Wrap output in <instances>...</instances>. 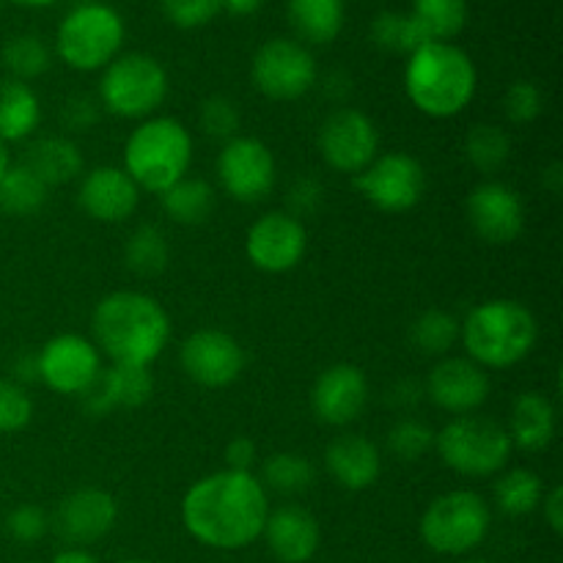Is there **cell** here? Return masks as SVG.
I'll use <instances>...</instances> for the list:
<instances>
[{"label":"cell","instance_id":"6da1fadb","mask_svg":"<svg viewBox=\"0 0 563 563\" xmlns=\"http://www.w3.org/2000/svg\"><path fill=\"white\" fill-rule=\"evenodd\" d=\"M269 495L256 473L218 471L198 478L181 498V522L198 544L212 550L251 548L264 531Z\"/></svg>","mask_w":563,"mask_h":563},{"label":"cell","instance_id":"7a4b0ae2","mask_svg":"<svg viewBox=\"0 0 563 563\" xmlns=\"http://www.w3.org/2000/svg\"><path fill=\"white\" fill-rule=\"evenodd\" d=\"M93 344L119 366L148 368L170 341V317L152 295L113 291L102 297L91 317Z\"/></svg>","mask_w":563,"mask_h":563},{"label":"cell","instance_id":"3957f363","mask_svg":"<svg viewBox=\"0 0 563 563\" xmlns=\"http://www.w3.org/2000/svg\"><path fill=\"white\" fill-rule=\"evenodd\" d=\"M478 71L471 55L451 42H427L407 55L405 91L429 119H454L476 97Z\"/></svg>","mask_w":563,"mask_h":563},{"label":"cell","instance_id":"277c9868","mask_svg":"<svg viewBox=\"0 0 563 563\" xmlns=\"http://www.w3.org/2000/svg\"><path fill=\"white\" fill-rule=\"evenodd\" d=\"M467 357L487 368H511L526 361L539 341V324L531 308L520 300L478 302L460 328Z\"/></svg>","mask_w":563,"mask_h":563},{"label":"cell","instance_id":"5b68a950","mask_svg":"<svg viewBox=\"0 0 563 563\" xmlns=\"http://www.w3.org/2000/svg\"><path fill=\"white\" fill-rule=\"evenodd\" d=\"M192 165V135L179 119L152 115L137 121L124 143V170L137 190L163 196Z\"/></svg>","mask_w":563,"mask_h":563},{"label":"cell","instance_id":"8992f818","mask_svg":"<svg viewBox=\"0 0 563 563\" xmlns=\"http://www.w3.org/2000/svg\"><path fill=\"white\" fill-rule=\"evenodd\" d=\"M126 27L119 11L102 0H82L55 33L58 58L75 71H102L124 47Z\"/></svg>","mask_w":563,"mask_h":563},{"label":"cell","instance_id":"52a82bcc","mask_svg":"<svg viewBox=\"0 0 563 563\" xmlns=\"http://www.w3.org/2000/svg\"><path fill=\"white\" fill-rule=\"evenodd\" d=\"M434 451L445 467L467 478H489L506 471L511 460L509 432L493 418L454 416L440 432H434Z\"/></svg>","mask_w":563,"mask_h":563},{"label":"cell","instance_id":"ba28073f","mask_svg":"<svg viewBox=\"0 0 563 563\" xmlns=\"http://www.w3.org/2000/svg\"><path fill=\"white\" fill-rule=\"evenodd\" d=\"M168 97V71L146 53H121L102 69L99 104L130 121L152 119Z\"/></svg>","mask_w":563,"mask_h":563},{"label":"cell","instance_id":"9c48e42d","mask_svg":"<svg viewBox=\"0 0 563 563\" xmlns=\"http://www.w3.org/2000/svg\"><path fill=\"white\" fill-rule=\"evenodd\" d=\"M493 511L473 489H451L438 495L421 515L423 544L438 555H467L487 539Z\"/></svg>","mask_w":563,"mask_h":563},{"label":"cell","instance_id":"30bf717a","mask_svg":"<svg viewBox=\"0 0 563 563\" xmlns=\"http://www.w3.org/2000/svg\"><path fill=\"white\" fill-rule=\"evenodd\" d=\"M317 58L297 38H269L251 60V80L273 102H295L317 86Z\"/></svg>","mask_w":563,"mask_h":563},{"label":"cell","instance_id":"8fae6325","mask_svg":"<svg viewBox=\"0 0 563 563\" xmlns=\"http://www.w3.org/2000/svg\"><path fill=\"white\" fill-rule=\"evenodd\" d=\"M355 187L374 209L385 214L410 212L427 192V170L405 152H385L355 176Z\"/></svg>","mask_w":563,"mask_h":563},{"label":"cell","instance_id":"7c38bea8","mask_svg":"<svg viewBox=\"0 0 563 563\" xmlns=\"http://www.w3.org/2000/svg\"><path fill=\"white\" fill-rule=\"evenodd\" d=\"M278 165L269 146L258 137L236 135L218 154V181L240 203H258L273 192Z\"/></svg>","mask_w":563,"mask_h":563},{"label":"cell","instance_id":"4fadbf2b","mask_svg":"<svg viewBox=\"0 0 563 563\" xmlns=\"http://www.w3.org/2000/svg\"><path fill=\"white\" fill-rule=\"evenodd\" d=\"M317 146L330 168L357 176L379 154L377 124L363 110L339 108L319 126Z\"/></svg>","mask_w":563,"mask_h":563},{"label":"cell","instance_id":"5bb4252c","mask_svg":"<svg viewBox=\"0 0 563 563\" xmlns=\"http://www.w3.org/2000/svg\"><path fill=\"white\" fill-rule=\"evenodd\" d=\"M38 379L60 396H82L102 374V352L77 333L49 339L36 355Z\"/></svg>","mask_w":563,"mask_h":563},{"label":"cell","instance_id":"9a60e30c","mask_svg":"<svg viewBox=\"0 0 563 563\" xmlns=\"http://www.w3.org/2000/svg\"><path fill=\"white\" fill-rule=\"evenodd\" d=\"M181 372L201 388H229L245 372V350L234 335L203 328L187 335L179 346Z\"/></svg>","mask_w":563,"mask_h":563},{"label":"cell","instance_id":"2e32d148","mask_svg":"<svg viewBox=\"0 0 563 563\" xmlns=\"http://www.w3.org/2000/svg\"><path fill=\"white\" fill-rule=\"evenodd\" d=\"M308 251V231L302 220L289 212H267L247 229V262L269 275L295 269Z\"/></svg>","mask_w":563,"mask_h":563},{"label":"cell","instance_id":"e0dca14e","mask_svg":"<svg viewBox=\"0 0 563 563\" xmlns=\"http://www.w3.org/2000/svg\"><path fill=\"white\" fill-rule=\"evenodd\" d=\"M467 220L487 245H511L526 231V203L515 187L487 179L467 196Z\"/></svg>","mask_w":563,"mask_h":563},{"label":"cell","instance_id":"ac0fdd59","mask_svg":"<svg viewBox=\"0 0 563 563\" xmlns=\"http://www.w3.org/2000/svg\"><path fill=\"white\" fill-rule=\"evenodd\" d=\"M423 394L451 416H471L489 399V377L471 357L445 355L429 372Z\"/></svg>","mask_w":563,"mask_h":563},{"label":"cell","instance_id":"d6986e66","mask_svg":"<svg viewBox=\"0 0 563 563\" xmlns=\"http://www.w3.org/2000/svg\"><path fill=\"white\" fill-rule=\"evenodd\" d=\"M368 405V379L355 363H333L311 388V410L328 427H350Z\"/></svg>","mask_w":563,"mask_h":563},{"label":"cell","instance_id":"ffe728a7","mask_svg":"<svg viewBox=\"0 0 563 563\" xmlns=\"http://www.w3.org/2000/svg\"><path fill=\"white\" fill-rule=\"evenodd\" d=\"M119 520V504L108 489L80 487L66 495L55 511V531L71 544V548H86L99 542L113 531Z\"/></svg>","mask_w":563,"mask_h":563},{"label":"cell","instance_id":"44dd1931","mask_svg":"<svg viewBox=\"0 0 563 563\" xmlns=\"http://www.w3.org/2000/svg\"><path fill=\"white\" fill-rule=\"evenodd\" d=\"M77 203L97 223H124L141 203V190L119 165H99L82 174L77 187Z\"/></svg>","mask_w":563,"mask_h":563},{"label":"cell","instance_id":"7402d4cb","mask_svg":"<svg viewBox=\"0 0 563 563\" xmlns=\"http://www.w3.org/2000/svg\"><path fill=\"white\" fill-rule=\"evenodd\" d=\"M154 394V377L143 366H119L102 368L97 383L80 396L82 410L91 418L110 416L113 410H135L143 407Z\"/></svg>","mask_w":563,"mask_h":563},{"label":"cell","instance_id":"603a6c76","mask_svg":"<svg viewBox=\"0 0 563 563\" xmlns=\"http://www.w3.org/2000/svg\"><path fill=\"white\" fill-rule=\"evenodd\" d=\"M262 537L280 563H308L322 544V528L302 506H278L269 509Z\"/></svg>","mask_w":563,"mask_h":563},{"label":"cell","instance_id":"cb8c5ba5","mask_svg":"<svg viewBox=\"0 0 563 563\" xmlns=\"http://www.w3.org/2000/svg\"><path fill=\"white\" fill-rule=\"evenodd\" d=\"M324 467L339 487L361 493L377 484L383 473V454L363 434H341L324 451Z\"/></svg>","mask_w":563,"mask_h":563},{"label":"cell","instance_id":"d4e9b609","mask_svg":"<svg viewBox=\"0 0 563 563\" xmlns=\"http://www.w3.org/2000/svg\"><path fill=\"white\" fill-rule=\"evenodd\" d=\"M509 438L515 449L544 451L555 438V407L539 390H526L511 405Z\"/></svg>","mask_w":563,"mask_h":563},{"label":"cell","instance_id":"484cf974","mask_svg":"<svg viewBox=\"0 0 563 563\" xmlns=\"http://www.w3.org/2000/svg\"><path fill=\"white\" fill-rule=\"evenodd\" d=\"M22 165L38 176L47 187L69 185L82 174V154L75 141L60 135H47L25 148Z\"/></svg>","mask_w":563,"mask_h":563},{"label":"cell","instance_id":"4316f807","mask_svg":"<svg viewBox=\"0 0 563 563\" xmlns=\"http://www.w3.org/2000/svg\"><path fill=\"white\" fill-rule=\"evenodd\" d=\"M42 102L27 82L0 80V143H20L36 132Z\"/></svg>","mask_w":563,"mask_h":563},{"label":"cell","instance_id":"83f0119b","mask_svg":"<svg viewBox=\"0 0 563 563\" xmlns=\"http://www.w3.org/2000/svg\"><path fill=\"white\" fill-rule=\"evenodd\" d=\"M289 25L300 44L335 42L344 27V0H289Z\"/></svg>","mask_w":563,"mask_h":563},{"label":"cell","instance_id":"f1b7e54d","mask_svg":"<svg viewBox=\"0 0 563 563\" xmlns=\"http://www.w3.org/2000/svg\"><path fill=\"white\" fill-rule=\"evenodd\" d=\"M214 203H218L214 187L190 174L159 196V207L176 225H203L212 218Z\"/></svg>","mask_w":563,"mask_h":563},{"label":"cell","instance_id":"f546056e","mask_svg":"<svg viewBox=\"0 0 563 563\" xmlns=\"http://www.w3.org/2000/svg\"><path fill=\"white\" fill-rule=\"evenodd\" d=\"M49 198V187L33 170L16 163L0 179V212L9 218H33L44 209Z\"/></svg>","mask_w":563,"mask_h":563},{"label":"cell","instance_id":"4dcf8cb0","mask_svg":"<svg viewBox=\"0 0 563 563\" xmlns=\"http://www.w3.org/2000/svg\"><path fill=\"white\" fill-rule=\"evenodd\" d=\"M493 495L504 515L526 517L542 506L544 482L539 478V473L528 471V467H515V471L500 473L493 487Z\"/></svg>","mask_w":563,"mask_h":563},{"label":"cell","instance_id":"1f68e13d","mask_svg":"<svg viewBox=\"0 0 563 563\" xmlns=\"http://www.w3.org/2000/svg\"><path fill=\"white\" fill-rule=\"evenodd\" d=\"M313 478H317V467L311 465L308 456L295 454V451H280V454L264 460L258 482H262L267 493L291 498V495H302L306 489H311Z\"/></svg>","mask_w":563,"mask_h":563},{"label":"cell","instance_id":"d6a6232c","mask_svg":"<svg viewBox=\"0 0 563 563\" xmlns=\"http://www.w3.org/2000/svg\"><path fill=\"white\" fill-rule=\"evenodd\" d=\"M410 16L427 42H451L465 31L467 0H412Z\"/></svg>","mask_w":563,"mask_h":563},{"label":"cell","instance_id":"836d02e7","mask_svg":"<svg viewBox=\"0 0 563 563\" xmlns=\"http://www.w3.org/2000/svg\"><path fill=\"white\" fill-rule=\"evenodd\" d=\"M168 236H165L163 229H157V225H137V229L126 236L124 264L137 275V278H154V275H159L168 267Z\"/></svg>","mask_w":563,"mask_h":563},{"label":"cell","instance_id":"e575fe53","mask_svg":"<svg viewBox=\"0 0 563 563\" xmlns=\"http://www.w3.org/2000/svg\"><path fill=\"white\" fill-rule=\"evenodd\" d=\"M462 322L443 308H429L410 324V344L427 357H445L460 341Z\"/></svg>","mask_w":563,"mask_h":563},{"label":"cell","instance_id":"d590c367","mask_svg":"<svg viewBox=\"0 0 563 563\" xmlns=\"http://www.w3.org/2000/svg\"><path fill=\"white\" fill-rule=\"evenodd\" d=\"M511 157L509 132L498 124H476L465 137V159L478 174H498Z\"/></svg>","mask_w":563,"mask_h":563},{"label":"cell","instance_id":"8d00e7d4","mask_svg":"<svg viewBox=\"0 0 563 563\" xmlns=\"http://www.w3.org/2000/svg\"><path fill=\"white\" fill-rule=\"evenodd\" d=\"M3 58L5 71H9L11 80L31 82L36 77H42L44 71L53 64V53L44 44V38L33 36V33H20V36H11L9 42L3 44Z\"/></svg>","mask_w":563,"mask_h":563},{"label":"cell","instance_id":"74e56055","mask_svg":"<svg viewBox=\"0 0 563 563\" xmlns=\"http://www.w3.org/2000/svg\"><path fill=\"white\" fill-rule=\"evenodd\" d=\"M372 42L383 53L410 55L421 44H427V36H423L421 27L416 25V20L410 14H401V11H379L372 22Z\"/></svg>","mask_w":563,"mask_h":563},{"label":"cell","instance_id":"f35d334b","mask_svg":"<svg viewBox=\"0 0 563 563\" xmlns=\"http://www.w3.org/2000/svg\"><path fill=\"white\" fill-rule=\"evenodd\" d=\"M385 443L399 462H418L434 449V429L418 418H401L388 429Z\"/></svg>","mask_w":563,"mask_h":563},{"label":"cell","instance_id":"ab89813d","mask_svg":"<svg viewBox=\"0 0 563 563\" xmlns=\"http://www.w3.org/2000/svg\"><path fill=\"white\" fill-rule=\"evenodd\" d=\"M240 104L234 99L223 97V93H214V97L203 99L201 110H198V126L203 130V135L214 137V141H231V137L240 135Z\"/></svg>","mask_w":563,"mask_h":563},{"label":"cell","instance_id":"60d3db41","mask_svg":"<svg viewBox=\"0 0 563 563\" xmlns=\"http://www.w3.org/2000/svg\"><path fill=\"white\" fill-rule=\"evenodd\" d=\"M33 399L25 385L14 379H0V434H14L31 423Z\"/></svg>","mask_w":563,"mask_h":563},{"label":"cell","instance_id":"b9f144b4","mask_svg":"<svg viewBox=\"0 0 563 563\" xmlns=\"http://www.w3.org/2000/svg\"><path fill=\"white\" fill-rule=\"evenodd\" d=\"M165 20L181 31H196L223 11V0H159Z\"/></svg>","mask_w":563,"mask_h":563},{"label":"cell","instance_id":"7bdbcfd3","mask_svg":"<svg viewBox=\"0 0 563 563\" xmlns=\"http://www.w3.org/2000/svg\"><path fill=\"white\" fill-rule=\"evenodd\" d=\"M544 97L542 88L531 80H517L511 82L509 91L504 97V113L511 124H531L542 115Z\"/></svg>","mask_w":563,"mask_h":563},{"label":"cell","instance_id":"ee69618b","mask_svg":"<svg viewBox=\"0 0 563 563\" xmlns=\"http://www.w3.org/2000/svg\"><path fill=\"white\" fill-rule=\"evenodd\" d=\"M5 531H9V537L14 539V542L33 544L38 542V539L47 537L49 517L44 515V509H38V506L22 504L9 511V517H5Z\"/></svg>","mask_w":563,"mask_h":563},{"label":"cell","instance_id":"f6af8a7d","mask_svg":"<svg viewBox=\"0 0 563 563\" xmlns=\"http://www.w3.org/2000/svg\"><path fill=\"white\" fill-rule=\"evenodd\" d=\"M324 201V187L313 176H300L289 190V214L302 220L306 214L317 212Z\"/></svg>","mask_w":563,"mask_h":563},{"label":"cell","instance_id":"bcb514c9","mask_svg":"<svg viewBox=\"0 0 563 563\" xmlns=\"http://www.w3.org/2000/svg\"><path fill=\"white\" fill-rule=\"evenodd\" d=\"M99 113H102V104H99V99L71 97L69 102L64 104V124H66V130L88 132L99 121Z\"/></svg>","mask_w":563,"mask_h":563},{"label":"cell","instance_id":"7dc6e473","mask_svg":"<svg viewBox=\"0 0 563 563\" xmlns=\"http://www.w3.org/2000/svg\"><path fill=\"white\" fill-rule=\"evenodd\" d=\"M225 467L229 471H242L251 473L253 462L258 460V449L251 438H234L229 445H225Z\"/></svg>","mask_w":563,"mask_h":563},{"label":"cell","instance_id":"c3c4849f","mask_svg":"<svg viewBox=\"0 0 563 563\" xmlns=\"http://www.w3.org/2000/svg\"><path fill=\"white\" fill-rule=\"evenodd\" d=\"M542 511H544V520H548L550 531H553L555 537H561L563 533V487L561 484H555V487H550L548 493H544Z\"/></svg>","mask_w":563,"mask_h":563},{"label":"cell","instance_id":"681fc988","mask_svg":"<svg viewBox=\"0 0 563 563\" xmlns=\"http://www.w3.org/2000/svg\"><path fill=\"white\" fill-rule=\"evenodd\" d=\"M421 396H423V385L399 383V385H396L394 394H390V401H394V405H399V407H412L418 399H421Z\"/></svg>","mask_w":563,"mask_h":563},{"label":"cell","instance_id":"f907efd6","mask_svg":"<svg viewBox=\"0 0 563 563\" xmlns=\"http://www.w3.org/2000/svg\"><path fill=\"white\" fill-rule=\"evenodd\" d=\"M49 563H99V561H97V555L88 553L86 548H66V550H60V553L55 555Z\"/></svg>","mask_w":563,"mask_h":563},{"label":"cell","instance_id":"816d5d0a","mask_svg":"<svg viewBox=\"0 0 563 563\" xmlns=\"http://www.w3.org/2000/svg\"><path fill=\"white\" fill-rule=\"evenodd\" d=\"M264 0H223V11L234 16H251L262 9Z\"/></svg>","mask_w":563,"mask_h":563},{"label":"cell","instance_id":"f5cc1de1","mask_svg":"<svg viewBox=\"0 0 563 563\" xmlns=\"http://www.w3.org/2000/svg\"><path fill=\"white\" fill-rule=\"evenodd\" d=\"M31 379H38V368H36V355H25L16 361V379L14 383H31Z\"/></svg>","mask_w":563,"mask_h":563},{"label":"cell","instance_id":"db71d44e","mask_svg":"<svg viewBox=\"0 0 563 563\" xmlns=\"http://www.w3.org/2000/svg\"><path fill=\"white\" fill-rule=\"evenodd\" d=\"M542 185L548 187L550 192H561L563 190V165L561 163H553V165H548V168H544Z\"/></svg>","mask_w":563,"mask_h":563},{"label":"cell","instance_id":"11a10c76","mask_svg":"<svg viewBox=\"0 0 563 563\" xmlns=\"http://www.w3.org/2000/svg\"><path fill=\"white\" fill-rule=\"evenodd\" d=\"M11 3H16V5H25V9H44V5H53V3H58V0H11Z\"/></svg>","mask_w":563,"mask_h":563},{"label":"cell","instance_id":"9f6ffc18","mask_svg":"<svg viewBox=\"0 0 563 563\" xmlns=\"http://www.w3.org/2000/svg\"><path fill=\"white\" fill-rule=\"evenodd\" d=\"M9 165H11L9 148H5V143H0V179H3V174L9 170Z\"/></svg>","mask_w":563,"mask_h":563},{"label":"cell","instance_id":"6f0895ef","mask_svg":"<svg viewBox=\"0 0 563 563\" xmlns=\"http://www.w3.org/2000/svg\"><path fill=\"white\" fill-rule=\"evenodd\" d=\"M119 563H152V561H146V559H126V561H119Z\"/></svg>","mask_w":563,"mask_h":563},{"label":"cell","instance_id":"680465c9","mask_svg":"<svg viewBox=\"0 0 563 563\" xmlns=\"http://www.w3.org/2000/svg\"><path fill=\"white\" fill-rule=\"evenodd\" d=\"M462 563H489V561H484V559H467V561H462Z\"/></svg>","mask_w":563,"mask_h":563},{"label":"cell","instance_id":"91938a15","mask_svg":"<svg viewBox=\"0 0 563 563\" xmlns=\"http://www.w3.org/2000/svg\"><path fill=\"white\" fill-rule=\"evenodd\" d=\"M0 5H3V0H0Z\"/></svg>","mask_w":563,"mask_h":563}]
</instances>
